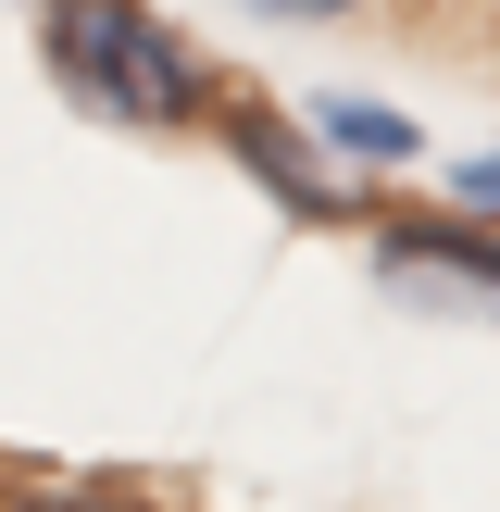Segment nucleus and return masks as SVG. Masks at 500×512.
I'll use <instances>...</instances> for the list:
<instances>
[{
    "label": "nucleus",
    "instance_id": "20e7f679",
    "mask_svg": "<svg viewBox=\"0 0 500 512\" xmlns=\"http://www.w3.org/2000/svg\"><path fill=\"white\" fill-rule=\"evenodd\" d=\"M313 138L338 150L350 175H375V163H413V150H425L413 125L388 113V100H350V88H325V100H313Z\"/></svg>",
    "mask_w": 500,
    "mask_h": 512
},
{
    "label": "nucleus",
    "instance_id": "f03ea898",
    "mask_svg": "<svg viewBox=\"0 0 500 512\" xmlns=\"http://www.w3.org/2000/svg\"><path fill=\"white\" fill-rule=\"evenodd\" d=\"M375 275L388 300L413 313H500V225H463V213H413V225H375Z\"/></svg>",
    "mask_w": 500,
    "mask_h": 512
},
{
    "label": "nucleus",
    "instance_id": "39448f33",
    "mask_svg": "<svg viewBox=\"0 0 500 512\" xmlns=\"http://www.w3.org/2000/svg\"><path fill=\"white\" fill-rule=\"evenodd\" d=\"M0 512H150V500H125V488H25V500H0Z\"/></svg>",
    "mask_w": 500,
    "mask_h": 512
},
{
    "label": "nucleus",
    "instance_id": "7ed1b4c3",
    "mask_svg": "<svg viewBox=\"0 0 500 512\" xmlns=\"http://www.w3.org/2000/svg\"><path fill=\"white\" fill-rule=\"evenodd\" d=\"M225 150H238L288 213H350V163H338L325 138H300L288 113H250V100H238V113H225Z\"/></svg>",
    "mask_w": 500,
    "mask_h": 512
},
{
    "label": "nucleus",
    "instance_id": "423d86ee",
    "mask_svg": "<svg viewBox=\"0 0 500 512\" xmlns=\"http://www.w3.org/2000/svg\"><path fill=\"white\" fill-rule=\"evenodd\" d=\"M238 13H263V25H338V13H363V0H238Z\"/></svg>",
    "mask_w": 500,
    "mask_h": 512
},
{
    "label": "nucleus",
    "instance_id": "0eeeda50",
    "mask_svg": "<svg viewBox=\"0 0 500 512\" xmlns=\"http://www.w3.org/2000/svg\"><path fill=\"white\" fill-rule=\"evenodd\" d=\"M450 200H475V213H500V150H475V163L450 175Z\"/></svg>",
    "mask_w": 500,
    "mask_h": 512
},
{
    "label": "nucleus",
    "instance_id": "f257e3e1",
    "mask_svg": "<svg viewBox=\"0 0 500 512\" xmlns=\"http://www.w3.org/2000/svg\"><path fill=\"white\" fill-rule=\"evenodd\" d=\"M38 50H50V88L75 113L125 125V138H175V125L213 100L200 50L175 38L150 0H38Z\"/></svg>",
    "mask_w": 500,
    "mask_h": 512
}]
</instances>
